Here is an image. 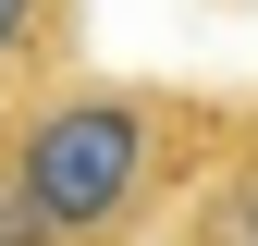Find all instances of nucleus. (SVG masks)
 Instances as JSON below:
<instances>
[{
    "mask_svg": "<svg viewBox=\"0 0 258 246\" xmlns=\"http://www.w3.org/2000/svg\"><path fill=\"white\" fill-rule=\"evenodd\" d=\"M234 136L221 111H197L184 86L136 74H49L0 111V160L25 172V197L49 209L74 246H148L172 222V197L209 172V148Z\"/></svg>",
    "mask_w": 258,
    "mask_h": 246,
    "instance_id": "obj_1",
    "label": "nucleus"
},
{
    "mask_svg": "<svg viewBox=\"0 0 258 246\" xmlns=\"http://www.w3.org/2000/svg\"><path fill=\"white\" fill-rule=\"evenodd\" d=\"M148 246H258V123H234V136L209 148V172L172 197V222Z\"/></svg>",
    "mask_w": 258,
    "mask_h": 246,
    "instance_id": "obj_2",
    "label": "nucleus"
},
{
    "mask_svg": "<svg viewBox=\"0 0 258 246\" xmlns=\"http://www.w3.org/2000/svg\"><path fill=\"white\" fill-rule=\"evenodd\" d=\"M74 37H86V13H74V0H0V111H13L25 86L74 74Z\"/></svg>",
    "mask_w": 258,
    "mask_h": 246,
    "instance_id": "obj_3",
    "label": "nucleus"
},
{
    "mask_svg": "<svg viewBox=\"0 0 258 246\" xmlns=\"http://www.w3.org/2000/svg\"><path fill=\"white\" fill-rule=\"evenodd\" d=\"M0 246H74L37 197H25V172H13V160H0Z\"/></svg>",
    "mask_w": 258,
    "mask_h": 246,
    "instance_id": "obj_4",
    "label": "nucleus"
}]
</instances>
